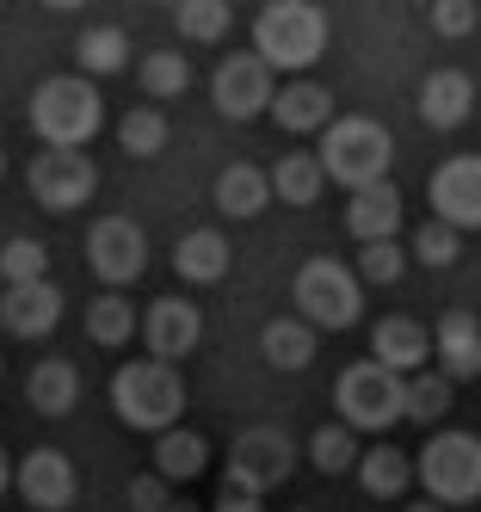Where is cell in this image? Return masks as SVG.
<instances>
[{
    "label": "cell",
    "instance_id": "obj_13",
    "mask_svg": "<svg viewBox=\"0 0 481 512\" xmlns=\"http://www.w3.org/2000/svg\"><path fill=\"white\" fill-rule=\"evenodd\" d=\"M426 198H432V216H438V223H451L457 235L481 229V155L438 161L432 179H426Z\"/></svg>",
    "mask_w": 481,
    "mask_h": 512
},
{
    "label": "cell",
    "instance_id": "obj_23",
    "mask_svg": "<svg viewBox=\"0 0 481 512\" xmlns=\"http://www.w3.org/2000/svg\"><path fill=\"white\" fill-rule=\"evenodd\" d=\"M278 192H272V173H259V167H247V161H229L216 173V210L229 216V223H253L259 210H266Z\"/></svg>",
    "mask_w": 481,
    "mask_h": 512
},
{
    "label": "cell",
    "instance_id": "obj_4",
    "mask_svg": "<svg viewBox=\"0 0 481 512\" xmlns=\"http://www.w3.org/2000/svg\"><path fill=\"white\" fill-rule=\"evenodd\" d=\"M290 309L303 315L315 334H346V327H358V315H364V278H358V266L333 260V253L303 260L296 278H290Z\"/></svg>",
    "mask_w": 481,
    "mask_h": 512
},
{
    "label": "cell",
    "instance_id": "obj_20",
    "mask_svg": "<svg viewBox=\"0 0 481 512\" xmlns=\"http://www.w3.org/2000/svg\"><path fill=\"white\" fill-rule=\"evenodd\" d=\"M272 124L290 130V136H327L333 130V93L321 81H284L278 87V105H272Z\"/></svg>",
    "mask_w": 481,
    "mask_h": 512
},
{
    "label": "cell",
    "instance_id": "obj_40",
    "mask_svg": "<svg viewBox=\"0 0 481 512\" xmlns=\"http://www.w3.org/2000/svg\"><path fill=\"white\" fill-rule=\"evenodd\" d=\"M210 512H259V500H253V494H235V488H222Z\"/></svg>",
    "mask_w": 481,
    "mask_h": 512
},
{
    "label": "cell",
    "instance_id": "obj_39",
    "mask_svg": "<svg viewBox=\"0 0 481 512\" xmlns=\"http://www.w3.org/2000/svg\"><path fill=\"white\" fill-rule=\"evenodd\" d=\"M481 25V7H475V0H438V7H432V31H438V38H469V31Z\"/></svg>",
    "mask_w": 481,
    "mask_h": 512
},
{
    "label": "cell",
    "instance_id": "obj_31",
    "mask_svg": "<svg viewBox=\"0 0 481 512\" xmlns=\"http://www.w3.org/2000/svg\"><path fill=\"white\" fill-rule=\"evenodd\" d=\"M173 25H179L185 44H222L229 25H235V7H222V0H179Z\"/></svg>",
    "mask_w": 481,
    "mask_h": 512
},
{
    "label": "cell",
    "instance_id": "obj_27",
    "mask_svg": "<svg viewBox=\"0 0 481 512\" xmlns=\"http://www.w3.org/2000/svg\"><path fill=\"white\" fill-rule=\"evenodd\" d=\"M87 340L105 346V352H118L136 340V303L124 297V290H105V297L87 303Z\"/></svg>",
    "mask_w": 481,
    "mask_h": 512
},
{
    "label": "cell",
    "instance_id": "obj_41",
    "mask_svg": "<svg viewBox=\"0 0 481 512\" xmlns=\"http://www.w3.org/2000/svg\"><path fill=\"white\" fill-rule=\"evenodd\" d=\"M401 512H444L438 500H414V506H401Z\"/></svg>",
    "mask_w": 481,
    "mask_h": 512
},
{
    "label": "cell",
    "instance_id": "obj_5",
    "mask_svg": "<svg viewBox=\"0 0 481 512\" xmlns=\"http://www.w3.org/2000/svg\"><path fill=\"white\" fill-rule=\"evenodd\" d=\"M315 155H321V167H327L333 186H346V198H352V192L383 186V179H389L395 136H389L377 118H333V130L321 136Z\"/></svg>",
    "mask_w": 481,
    "mask_h": 512
},
{
    "label": "cell",
    "instance_id": "obj_16",
    "mask_svg": "<svg viewBox=\"0 0 481 512\" xmlns=\"http://www.w3.org/2000/svg\"><path fill=\"white\" fill-rule=\"evenodd\" d=\"M370 358L389 364L395 377H420L426 358H438V346H432V334L414 315H383L377 327H370Z\"/></svg>",
    "mask_w": 481,
    "mask_h": 512
},
{
    "label": "cell",
    "instance_id": "obj_30",
    "mask_svg": "<svg viewBox=\"0 0 481 512\" xmlns=\"http://www.w3.org/2000/svg\"><path fill=\"white\" fill-rule=\"evenodd\" d=\"M451 401H457V383L444 377V371H420V377H407V420L414 426H426V438H432V426L451 414Z\"/></svg>",
    "mask_w": 481,
    "mask_h": 512
},
{
    "label": "cell",
    "instance_id": "obj_34",
    "mask_svg": "<svg viewBox=\"0 0 481 512\" xmlns=\"http://www.w3.org/2000/svg\"><path fill=\"white\" fill-rule=\"evenodd\" d=\"M136 81H142L148 99H179L185 87H192V62H185L179 50H155V56H142Z\"/></svg>",
    "mask_w": 481,
    "mask_h": 512
},
{
    "label": "cell",
    "instance_id": "obj_11",
    "mask_svg": "<svg viewBox=\"0 0 481 512\" xmlns=\"http://www.w3.org/2000/svg\"><path fill=\"white\" fill-rule=\"evenodd\" d=\"M87 266L99 272L105 290H124L148 272V235L136 216H99L87 229Z\"/></svg>",
    "mask_w": 481,
    "mask_h": 512
},
{
    "label": "cell",
    "instance_id": "obj_7",
    "mask_svg": "<svg viewBox=\"0 0 481 512\" xmlns=\"http://www.w3.org/2000/svg\"><path fill=\"white\" fill-rule=\"evenodd\" d=\"M420 463V488L426 500H438L444 512L451 506H475L481 500V438L475 432H432L426 451H414Z\"/></svg>",
    "mask_w": 481,
    "mask_h": 512
},
{
    "label": "cell",
    "instance_id": "obj_19",
    "mask_svg": "<svg viewBox=\"0 0 481 512\" xmlns=\"http://www.w3.org/2000/svg\"><path fill=\"white\" fill-rule=\"evenodd\" d=\"M346 229H352V241L358 247H383V241H395L401 235V192L389 186H364V192H352L346 198Z\"/></svg>",
    "mask_w": 481,
    "mask_h": 512
},
{
    "label": "cell",
    "instance_id": "obj_6",
    "mask_svg": "<svg viewBox=\"0 0 481 512\" xmlns=\"http://www.w3.org/2000/svg\"><path fill=\"white\" fill-rule=\"evenodd\" d=\"M333 408H340L352 432H389L407 420V377H395L377 358H358L333 383Z\"/></svg>",
    "mask_w": 481,
    "mask_h": 512
},
{
    "label": "cell",
    "instance_id": "obj_24",
    "mask_svg": "<svg viewBox=\"0 0 481 512\" xmlns=\"http://www.w3.org/2000/svg\"><path fill=\"white\" fill-rule=\"evenodd\" d=\"M420 482V463L414 451H395V445H370L358 463V488L370 500H407V488Z\"/></svg>",
    "mask_w": 481,
    "mask_h": 512
},
{
    "label": "cell",
    "instance_id": "obj_3",
    "mask_svg": "<svg viewBox=\"0 0 481 512\" xmlns=\"http://www.w3.org/2000/svg\"><path fill=\"white\" fill-rule=\"evenodd\" d=\"M25 118L44 149H87L105 124V99L87 75H50V81H37Z\"/></svg>",
    "mask_w": 481,
    "mask_h": 512
},
{
    "label": "cell",
    "instance_id": "obj_37",
    "mask_svg": "<svg viewBox=\"0 0 481 512\" xmlns=\"http://www.w3.org/2000/svg\"><path fill=\"white\" fill-rule=\"evenodd\" d=\"M414 253H401V241H383V247H358V278L364 284H395L407 272Z\"/></svg>",
    "mask_w": 481,
    "mask_h": 512
},
{
    "label": "cell",
    "instance_id": "obj_25",
    "mask_svg": "<svg viewBox=\"0 0 481 512\" xmlns=\"http://www.w3.org/2000/svg\"><path fill=\"white\" fill-rule=\"evenodd\" d=\"M259 352H266L272 371H309L315 364V327L303 315H272L266 327H259Z\"/></svg>",
    "mask_w": 481,
    "mask_h": 512
},
{
    "label": "cell",
    "instance_id": "obj_12",
    "mask_svg": "<svg viewBox=\"0 0 481 512\" xmlns=\"http://www.w3.org/2000/svg\"><path fill=\"white\" fill-rule=\"evenodd\" d=\"M13 488H19V500H25L31 512H68V506H74V494H81V469L68 463V451L37 445V451H25V457H19Z\"/></svg>",
    "mask_w": 481,
    "mask_h": 512
},
{
    "label": "cell",
    "instance_id": "obj_22",
    "mask_svg": "<svg viewBox=\"0 0 481 512\" xmlns=\"http://www.w3.org/2000/svg\"><path fill=\"white\" fill-rule=\"evenodd\" d=\"M25 401L44 420L74 414V401H81V371H74V358H37L31 377H25Z\"/></svg>",
    "mask_w": 481,
    "mask_h": 512
},
{
    "label": "cell",
    "instance_id": "obj_33",
    "mask_svg": "<svg viewBox=\"0 0 481 512\" xmlns=\"http://www.w3.org/2000/svg\"><path fill=\"white\" fill-rule=\"evenodd\" d=\"M309 463L321 469V475H346V469H358L364 463V451H358V432L340 420V426H315V438H309Z\"/></svg>",
    "mask_w": 481,
    "mask_h": 512
},
{
    "label": "cell",
    "instance_id": "obj_17",
    "mask_svg": "<svg viewBox=\"0 0 481 512\" xmlns=\"http://www.w3.org/2000/svg\"><path fill=\"white\" fill-rule=\"evenodd\" d=\"M420 124H432V130H457V124H469V112H475V81H469V68H432V75L420 81Z\"/></svg>",
    "mask_w": 481,
    "mask_h": 512
},
{
    "label": "cell",
    "instance_id": "obj_8",
    "mask_svg": "<svg viewBox=\"0 0 481 512\" xmlns=\"http://www.w3.org/2000/svg\"><path fill=\"white\" fill-rule=\"evenodd\" d=\"M290 469H296V445H290V432H284V426H247V432L235 438V451H229L222 488L266 500L272 488H284V482H290Z\"/></svg>",
    "mask_w": 481,
    "mask_h": 512
},
{
    "label": "cell",
    "instance_id": "obj_14",
    "mask_svg": "<svg viewBox=\"0 0 481 512\" xmlns=\"http://www.w3.org/2000/svg\"><path fill=\"white\" fill-rule=\"evenodd\" d=\"M204 340V309L192 297H155L142 309V346L148 358H161V364H179V358H192Z\"/></svg>",
    "mask_w": 481,
    "mask_h": 512
},
{
    "label": "cell",
    "instance_id": "obj_26",
    "mask_svg": "<svg viewBox=\"0 0 481 512\" xmlns=\"http://www.w3.org/2000/svg\"><path fill=\"white\" fill-rule=\"evenodd\" d=\"M272 192L290 204V210H309V204H321V192H327V167H321V155H284L278 167H272Z\"/></svg>",
    "mask_w": 481,
    "mask_h": 512
},
{
    "label": "cell",
    "instance_id": "obj_38",
    "mask_svg": "<svg viewBox=\"0 0 481 512\" xmlns=\"http://www.w3.org/2000/svg\"><path fill=\"white\" fill-rule=\"evenodd\" d=\"M124 500H130V512H167L173 506V482H167L161 469H142V475H130Z\"/></svg>",
    "mask_w": 481,
    "mask_h": 512
},
{
    "label": "cell",
    "instance_id": "obj_1",
    "mask_svg": "<svg viewBox=\"0 0 481 512\" xmlns=\"http://www.w3.org/2000/svg\"><path fill=\"white\" fill-rule=\"evenodd\" d=\"M253 56L284 75L303 81L309 68L327 56V13L315 0H266V7L253 13Z\"/></svg>",
    "mask_w": 481,
    "mask_h": 512
},
{
    "label": "cell",
    "instance_id": "obj_32",
    "mask_svg": "<svg viewBox=\"0 0 481 512\" xmlns=\"http://www.w3.org/2000/svg\"><path fill=\"white\" fill-rule=\"evenodd\" d=\"M167 142H173L167 112H148V105H142V112H124V118H118V149L136 155V161H155Z\"/></svg>",
    "mask_w": 481,
    "mask_h": 512
},
{
    "label": "cell",
    "instance_id": "obj_29",
    "mask_svg": "<svg viewBox=\"0 0 481 512\" xmlns=\"http://www.w3.org/2000/svg\"><path fill=\"white\" fill-rule=\"evenodd\" d=\"M74 62H81V75H118L130 62V31L124 25H87L74 38Z\"/></svg>",
    "mask_w": 481,
    "mask_h": 512
},
{
    "label": "cell",
    "instance_id": "obj_18",
    "mask_svg": "<svg viewBox=\"0 0 481 512\" xmlns=\"http://www.w3.org/2000/svg\"><path fill=\"white\" fill-rule=\"evenodd\" d=\"M432 346H438V371L451 383L481 377V321H475V309H444L438 327H432Z\"/></svg>",
    "mask_w": 481,
    "mask_h": 512
},
{
    "label": "cell",
    "instance_id": "obj_9",
    "mask_svg": "<svg viewBox=\"0 0 481 512\" xmlns=\"http://www.w3.org/2000/svg\"><path fill=\"white\" fill-rule=\"evenodd\" d=\"M25 186H31V198L44 204V210L68 216V210H87L93 204L99 167L87 161V149H37L31 167H25Z\"/></svg>",
    "mask_w": 481,
    "mask_h": 512
},
{
    "label": "cell",
    "instance_id": "obj_42",
    "mask_svg": "<svg viewBox=\"0 0 481 512\" xmlns=\"http://www.w3.org/2000/svg\"><path fill=\"white\" fill-rule=\"evenodd\" d=\"M167 512H198V506H179V500H173V506H167Z\"/></svg>",
    "mask_w": 481,
    "mask_h": 512
},
{
    "label": "cell",
    "instance_id": "obj_15",
    "mask_svg": "<svg viewBox=\"0 0 481 512\" xmlns=\"http://www.w3.org/2000/svg\"><path fill=\"white\" fill-rule=\"evenodd\" d=\"M62 290L44 278V284H13V290H0V327H7L13 340H44L56 334V321H62Z\"/></svg>",
    "mask_w": 481,
    "mask_h": 512
},
{
    "label": "cell",
    "instance_id": "obj_35",
    "mask_svg": "<svg viewBox=\"0 0 481 512\" xmlns=\"http://www.w3.org/2000/svg\"><path fill=\"white\" fill-rule=\"evenodd\" d=\"M0 278H7V290L13 284H44L50 278V247L31 241V235H13L0 247Z\"/></svg>",
    "mask_w": 481,
    "mask_h": 512
},
{
    "label": "cell",
    "instance_id": "obj_21",
    "mask_svg": "<svg viewBox=\"0 0 481 512\" xmlns=\"http://www.w3.org/2000/svg\"><path fill=\"white\" fill-rule=\"evenodd\" d=\"M229 235L222 229H185L179 241H173V272L185 278V284H222L229 278Z\"/></svg>",
    "mask_w": 481,
    "mask_h": 512
},
{
    "label": "cell",
    "instance_id": "obj_28",
    "mask_svg": "<svg viewBox=\"0 0 481 512\" xmlns=\"http://www.w3.org/2000/svg\"><path fill=\"white\" fill-rule=\"evenodd\" d=\"M155 469L167 475V482H192V475L210 469V445H204V432L192 426H173L155 438Z\"/></svg>",
    "mask_w": 481,
    "mask_h": 512
},
{
    "label": "cell",
    "instance_id": "obj_10",
    "mask_svg": "<svg viewBox=\"0 0 481 512\" xmlns=\"http://www.w3.org/2000/svg\"><path fill=\"white\" fill-rule=\"evenodd\" d=\"M210 99H216V112L229 118V124L272 118V105H278L272 68L259 62L253 50H241V56H229V62H216V75H210Z\"/></svg>",
    "mask_w": 481,
    "mask_h": 512
},
{
    "label": "cell",
    "instance_id": "obj_2",
    "mask_svg": "<svg viewBox=\"0 0 481 512\" xmlns=\"http://www.w3.org/2000/svg\"><path fill=\"white\" fill-rule=\"evenodd\" d=\"M111 414H118L130 432H173L179 414H185V377L179 364H161V358H130L118 364L111 377Z\"/></svg>",
    "mask_w": 481,
    "mask_h": 512
},
{
    "label": "cell",
    "instance_id": "obj_36",
    "mask_svg": "<svg viewBox=\"0 0 481 512\" xmlns=\"http://www.w3.org/2000/svg\"><path fill=\"white\" fill-rule=\"evenodd\" d=\"M407 253H414L420 266L444 272V266H457V253H463V235L451 223H438V216H426V223L414 229V241H407Z\"/></svg>",
    "mask_w": 481,
    "mask_h": 512
}]
</instances>
